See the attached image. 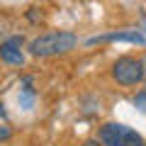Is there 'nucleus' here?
I'll list each match as a JSON object with an SVG mask.
<instances>
[{"label":"nucleus","instance_id":"f257e3e1","mask_svg":"<svg viewBox=\"0 0 146 146\" xmlns=\"http://www.w3.org/2000/svg\"><path fill=\"white\" fill-rule=\"evenodd\" d=\"M76 44H78V39L71 32H49V34L32 39L29 51H32V56L49 58V56H58V54H66L71 49H76Z\"/></svg>","mask_w":146,"mask_h":146},{"label":"nucleus","instance_id":"f03ea898","mask_svg":"<svg viewBox=\"0 0 146 146\" xmlns=\"http://www.w3.org/2000/svg\"><path fill=\"white\" fill-rule=\"evenodd\" d=\"M100 141L105 146H141L144 144L134 129H129L124 124H115V122L100 127Z\"/></svg>","mask_w":146,"mask_h":146},{"label":"nucleus","instance_id":"7ed1b4c3","mask_svg":"<svg viewBox=\"0 0 146 146\" xmlns=\"http://www.w3.org/2000/svg\"><path fill=\"white\" fill-rule=\"evenodd\" d=\"M112 78L119 85H136L144 78V63H141L139 58L122 56V58H117L115 66H112Z\"/></svg>","mask_w":146,"mask_h":146},{"label":"nucleus","instance_id":"20e7f679","mask_svg":"<svg viewBox=\"0 0 146 146\" xmlns=\"http://www.w3.org/2000/svg\"><path fill=\"white\" fill-rule=\"evenodd\" d=\"M0 58L7 63V66H20L25 61V54H22V36H10L3 42L0 46Z\"/></svg>","mask_w":146,"mask_h":146},{"label":"nucleus","instance_id":"39448f33","mask_svg":"<svg viewBox=\"0 0 146 146\" xmlns=\"http://www.w3.org/2000/svg\"><path fill=\"white\" fill-rule=\"evenodd\" d=\"M95 42H134V44H144V36L139 32H124V34H107V36L90 39V44H95Z\"/></svg>","mask_w":146,"mask_h":146},{"label":"nucleus","instance_id":"423d86ee","mask_svg":"<svg viewBox=\"0 0 146 146\" xmlns=\"http://www.w3.org/2000/svg\"><path fill=\"white\" fill-rule=\"evenodd\" d=\"M134 107H136V110H141V112L146 115V90H141V93L134 98Z\"/></svg>","mask_w":146,"mask_h":146},{"label":"nucleus","instance_id":"0eeeda50","mask_svg":"<svg viewBox=\"0 0 146 146\" xmlns=\"http://www.w3.org/2000/svg\"><path fill=\"white\" fill-rule=\"evenodd\" d=\"M0 139H3V141L10 139V127H7V124H3V134H0Z\"/></svg>","mask_w":146,"mask_h":146},{"label":"nucleus","instance_id":"6e6552de","mask_svg":"<svg viewBox=\"0 0 146 146\" xmlns=\"http://www.w3.org/2000/svg\"><path fill=\"white\" fill-rule=\"evenodd\" d=\"M83 146H105V144H102V141H85Z\"/></svg>","mask_w":146,"mask_h":146},{"label":"nucleus","instance_id":"1a4fd4ad","mask_svg":"<svg viewBox=\"0 0 146 146\" xmlns=\"http://www.w3.org/2000/svg\"><path fill=\"white\" fill-rule=\"evenodd\" d=\"M141 146H146V144H141Z\"/></svg>","mask_w":146,"mask_h":146}]
</instances>
